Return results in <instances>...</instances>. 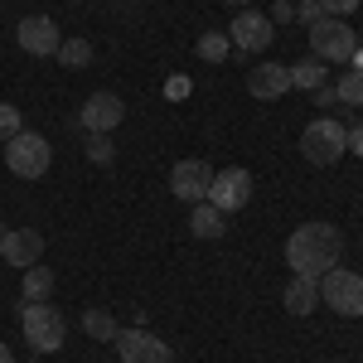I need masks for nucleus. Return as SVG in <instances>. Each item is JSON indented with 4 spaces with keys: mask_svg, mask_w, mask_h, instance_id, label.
<instances>
[{
    "mask_svg": "<svg viewBox=\"0 0 363 363\" xmlns=\"http://www.w3.org/2000/svg\"><path fill=\"white\" fill-rule=\"evenodd\" d=\"M344 257V233L335 223H301L286 238V267L291 277H310L320 281L325 272H335Z\"/></svg>",
    "mask_w": 363,
    "mask_h": 363,
    "instance_id": "nucleus-1",
    "label": "nucleus"
},
{
    "mask_svg": "<svg viewBox=\"0 0 363 363\" xmlns=\"http://www.w3.org/2000/svg\"><path fill=\"white\" fill-rule=\"evenodd\" d=\"M20 330H25V344L34 349V354H58L63 339H68V320H63L49 301H25Z\"/></svg>",
    "mask_w": 363,
    "mask_h": 363,
    "instance_id": "nucleus-2",
    "label": "nucleus"
},
{
    "mask_svg": "<svg viewBox=\"0 0 363 363\" xmlns=\"http://www.w3.org/2000/svg\"><path fill=\"white\" fill-rule=\"evenodd\" d=\"M5 165H10V174H20V179H39V174H49V165H54V145L39 136V131H20V136L5 140Z\"/></svg>",
    "mask_w": 363,
    "mask_h": 363,
    "instance_id": "nucleus-3",
    "label": "nucleus"
},
{
    "mask_svg": "<svg viewBox=\"0 0 363 363\" xmlns=\"http://www.w3.org/2000/svg\"><path fill=\"white\" fill-rule=\"evenodd\" d=\"M320 306H330L344 320H359L363 315V277L349 267H335L320 277Z\"/></svg>",
    "mask_w": 363,
    "mask_h": 363,
    "instance_id": "nucleus-4",
    "label": "nucleus"
},
{
    "mask_svg": "<svg viewBox=\"0 0 363 363\" xmlns=\"http://www.w3.org/2000/svg\"><path fill=\"white\" fill-rule=\"evenodd\" d=\"M344 136H349L344 121L320 116V121H310L306 131H301V155H306L310 165H335L339 155H344Z\"/></svg>",
    "mask_w": 363,
    "mask_h": 363,
    "instance_id": "nucleus-5",
    "label": "nucleus"
},
{
    "mask_svg": "<svg viewBox=\"0 0 363 363\" xmlns=\"http://www.w3.org/2000/svg\"><path fill=\"white\" fill-rule=\"evenodd\" d=\"M359 49V34L349 29V20H335V15H325L320 25H310V54L325 58V63H349Z\"/></svg>",
    "mask_w": 363,
    "mask_h": 363,
    "instance_id": "nucleus-6",
    "label": "nucleus"
},
{
    "mask_svg": "<svg viewBox=\"0 0 363 363\" xmlns=\"http://www.w3.org/2000/svg\"><path fill=\"white\" fill-rule=\"evenodd\" d=\"M116 359L121 363H169L174 354H169L165 339H155L145 325H131V330H116Z\"/></svg>",
    "mask_w": 363,
    "mask_h": 363,
    "instance_id": "nucleus-7",
    "label": "nucleus"
},
{
    "mask_svg": "<svg viewBox=\"0 0 363 363\" xmlns=\"http://www.w3.org/2000/svg\"><path fill=\"white\" fill-rule=\"evenodd\" d=\"M272 39H277V29H272V20H267L262 10L247 5V10L233 15V29H228V44H233V49H242V54H267Z\"/></svg>",
    "mask_w": 363,
    "mask_h": 363,
    "instance_id": "nucleus-8",
    "label": "nucleus"
},
{
    "mask_svg": "<svg viewBox=\"0 0 363 363\" xmlns=\"http://www.w3.org/2000/svg\"><path fill=\"white\" fill-rule=\"evenodd\" d=\"M247 199H252V169H242V165L213 169V184H208V199L203 203H213L218 213H238Z\"/></svg>",
    "mask_w": 363,
    "mask_h": 363,
    "instance_id": "nucleus-9",
    "label": "nucleus"
},
{
    "mask_svg": "<svg viewBox=\"0 0 363 363\" xmlns=\"http://www.w3.org/2000/svg\"><path fill=\"white\" fill-rule=\"evenodd\" d=\"M208 184H213V165L208 160H179L169 169V194L179 203H189V208L208 199Z\"/></svg>",
    "mask_w": 363,
    "mask_h": 363,
    "instance_id": "nucleus-10",
    "label": "nucleus"
},
{
    "mask_svg": "<svg viewBox=\"0 0 363 363\" xmlns=\"http://www.w3.org/2000/svg\"><path fill=\"white\" fill-rule=\"evenodd\" d=\"M121 116H126V102L116 92H92L83 107H78V126L83 131H97V136H112L116 126H121Z\"/></svg>",
    "mask_w": 363,
    "mask_h": 363,
    "instance_id": "nucleus-11",
    "label": "nucleus"
},
{
    "mask_svg": "<svg viewBox=\"0 0 363 363\" xmlns=\"http://www.w3.org/2000/svg\"><path fill=\"white\" fill-rule=\"evenodd\" d=\"M0 257L10 262V267H34V262H44V233L39 228H10V233H0Z\"/></svg>",
    "mask_w": 363,
    "mask_h": 363,
    "instance_id": "nucleus-12",
    "label": "nucleus"
},
{
    "mask_svg": "<svg viewBox=\"0 0 363 363\" xmlns=\"http://www.w3.org/2000/svg\"><path fill=\"white\" fill-rule=\"evenodd\" d=\"M15 39H20V49L34 54V58H54L58 44H63V34H58V25L49 20V15H29V20H20Z\"/></svg>",
    "mask_w": 363,
    "mask_h": 363,
    "instance_id": "nucleus-13",
    "label": "nucleus"
},
{
    "mask_svg": "<svg viewBox=\"0 0 363 363\" xmlns=\"http://www.w3.org/2000/svg\"><path fill=\"white\" fill-rule=\"evenodd\" d=\"M247 92L257 97V102L286 97V92H291V68H286V63H257V68L247 73Z\"/></svg>",
    "mask_w": 363,
    "mask_h": 363,
    "instance_id": "nucleus-14",
    "label": "nucleus"
},
{
    "mask_svg": "<svg viewBox=\"0 0 363 363\" xmlns=\"http://www.w3.org/2000/svg\"><path fill=\"white\" fill-rule=\"evenodd\" d=\"M281 306L291 310V315H315V310H320V281L291 277V281H286V291H281Z\"/></svg>",
    "mask_w": 363,
    "mask_h": 363,
    "instance_id": "nucleus-15",
    "label": "nucleus"
},
{
    "mask_svg": "<svg viewBox=\"0 0 363 363\" xmlns=\"http://www.w3.org/2000/svg\"><path fill=\"white\" fill-rule=\"evenodd\" d=\"M291 68V87H301V92H315V87H325V58H315V54H306V58H296V63H286Z\"/></svg>",
    "mask_w": 363,
    "mask_h": 363,
    "instance_id": "nucleus-16",
    "label": "nucleus"
},
{
    "mask_svg": "<svg viewBox=\"0 0 363 363\" xmlns=\"http://www.w3.org/2000/svg\"><path fill=\"white\" fill-rule=\"evenodd\" d=\"M223 228H228V213H218L213 203H194L189 208V233L194 238H223Z\"/></svg>",
    "mask_w": 363,
    "mask_h": 363,
    "instance_id": "nucleus-17",
    "label": "nucleus"
},
{
    "mask_svg": "<svg viewBox=\"0 0 363 363\" xmlns=\"http://www.w3.org/2000/svg\"><path fill=\"white\" fill-rule=\"evenodd\" d=\"M49 296H54V272L44 262L25 267V301H49Z\"/></svg>",
    "mask_w": 363,
    "mask_h": 363,
    "instance_id": "nucleus-18",
    "label": "nucleus"
},
{
    "mask_svg": "<svg viewBox=\"0 0 363 363\" xmlns=\"http://www.w3.org/2000/svg\"><path fill=\"white\" fill-rule=\"evenodd\" d=\"M199 58L203 63H223L228 54H233V44H228V29H208V34H199Z\"/></svg>",
    "mask_w": 363,
    "mask_h": 363,
    "instance_id": "nucleus-19",
    "label": "nucleus"
},
{
    "mask_svg": "<svg viewBox=\"0 0 363 363\" xmlns=\"http://www.w3.org/2000/svg\"><path fill=\"white\" fill-rule=\"evenodd\" d=\"M116 330H121V325H116L107 310H87V315H83V335H87V339H102V344H112Z\"/></svg>",
    "mask_w": 363,
    "mask_h": 363,
    "instance_id": "nucleus-20",
    "label": "nucleus"
},
{
    "mask_svg": "<svg viewBox=\"0 0 363 363\" xmlns=\"http://www.w3.org/2000/svg\"><path fill=\"white\" fill-rule=\"evenodd\" d=\"M54 58L63 63V68H87V63H92V44L73 34V39H63V44H58V54H54Z\"/></svg>",
    "mask_w": 363,
    "mask_h": 363,
    "instance_id": "nucleus-21",
    "label": "nucleus"
},
{
    "mask_svg": "<svg viewBox=\"0 0 363 363\" xmlns=\"http://www.w3.org/2000/svg\"><path fill=\"white\" fill-rule=\"evenodd\" d=\"M335 97L344 107H363V73L359 68H344V78L335 83Z\"/></svg>",
    "mask_w": 363,
    "mask_h": 363,
    "instance_id": "nucleus-22",
    "label": "nucleus"
},
{
    "mask_svg": "<svg viewBox=\"0 0 363 363\" xmlns=\"http://www.w3.org/2000/svg\"><path fill=\"white\" fill-rule=\"evenodd\" d=\"M87 160H97V165H112V155H116V145H112V136H97V131H87Z\"/></svg>",
    "mask_w": 363,
    "mask_h": 363,
    "instance_id": "nucleus-23",
    "label": "nucleus"
},
{
    "mask_svg": "<svg viewBox=\"0 0 363 363\" xmlns=\"http://www.w3.org/2000/svg\"><path fill=\"white\" fill-rule=\"evenodd\" d=\"M25 131V116H20V107H10V102H0V145L10 136H20Z\"/></svg>",
    "mask_w": 363,
    "mask_h": 363,
    "instance_id": "nucleus-24",
    "label": "nucleus"
},
{
    "mask_svg": "<svg viewBox=\"0 0 363 363\" xmlns=\"http://www.w3.org/2000/svg\"><path fill=\"white\" fill-rule=\"evenodd\" d=\"M296 20H301V25H320V20H325V5H320V0H301V5H296Z\"/></svg>",
    "mask_w": 363,
    "mask_h": 363,
    "instance_id": "nucleus-25",
    "label": "nucleus"
},
{
    "mask_svg": "<svg viewBox=\"0 0 363 363\" xmlns=\"http://www.w3.org/2000/svg\"><path fill=\"white\" fill-rule=\"evenodd\" d=\"M189 92H194V83H189L184 73H174V78H165V97H169V102H184Z\"/></svg>",
    "mask_w": 363,
    "mask_h": 363,
    "instance_id": "nucleus-26",
    "label": "nucleus"
},
{
    "mask_svg": "<svg viewBox=\"0 0 363 363\" xmlns=\"http://www.w3.org/2000/svg\"><path fill=\"white\" fill-rule=\"evenodd\" d=\"M320 5H325V15H335V20H349V15L359 10L363 0H320Z\"/></svg>",
    "mask_w": 363,
    "mask_h": 363,
    "instance_id": "nucleus-27",
    "label": "nucleus"
},
{
    "mask_svg": "<svg viewBox=\"0 0 363 363\" xmlns=\"http://www.w3.org/2000/svg\"><path fill=\"white\" fill-rule=\"evenodd\" d=\"M267 20H272V25H286V20H296V0H277Z\"/></svg>",
    "mask_w": 363,
    "mask_h": 363,
    "instance_id": "nucleus-28",
    "label": "nucleus"
},
{
    "mask_svg": "<svg viewBox=\"0 0 363 363\" xmlns=\"http://www.w3.org/2000/svg\"><path fill=\"white\" fill-rule=\"evenodd\" d=\"M344 150L363 160V126H349V136H344Z\"/></svg>",
    "mask_w": 363,
    "mask_h": 363,
    "instance_id": "nucleus-29",
    "label": "nucleus"
},
{
    "mask_svg": "<svg viewBox=\"0 0 363 363\" xmlns=\"http://www.w3.org/2000/svg\"><path fill=\"white\" fill-rule=\"evenodd\" d=\"M315 102H320V107H335V102H339L335 87H315Z\"/></svg>",
    "mask_w": 363,
    "mask_h": 363,
    "instance_id": "nucleus-30",
    "label": "nucleus"
},
{
    "mask_svg": "<svg viewBox=\"0 0 363 363\" xmlns=\"http://www.w3.org/2000/svg\"><path fill=\"white\" fill-rule=\"evenodd\" d=\"M349 68H359V73H363V44L354 49V58H349Z\"/></svg>",
    "mask_w": 363,
    "mask_h": 363,
    "instance_id": "nucleus-31",
    "label": "nucleus"
},
{
    "mask_svg": "<svg viewBox=\"0 0 363 363\" xmlns=\"http://www.w3.org/2000/svg\"><path fill=\"white\" fill-rule=\"evenodd\" d=\"M0 363H15V354L5 349V339H0Z\"/></svg>",
    "mask_w": 363,
    "mask_h": 363,
    "instance_id": "nucleus-32",
    "label": "nucleus"
},
{
    "mask_svg": "<svg viewBox=\"0 0 363 363\" xmlns=\"http://www.w3.org/2000/svg\"><path fill=\"white\" fill-rule=\"evenodd\" d=\"M223 5H238V10H247V5H252V0H223Z\"/></svg>",
    "mask_w": 363,
    "mask_h": 363,
    "instance_id": "nucleus-33",
    "label": "nucleus"
},
{
    "mask_svg": "<svg viewBox=\"0 0 363 363\" xmlns=\"http://www.w3.org/2000/svg\"><path fill=\"white\" fill-rule=\"evenodd\" d=\"M359 44H363V39H359Z\"/></svg>",
    "mask_w": 363,
    "mask_h": 363,
    "instance_id": "nucleus-34",
    "label": "nucleus"
}]
</instances>
